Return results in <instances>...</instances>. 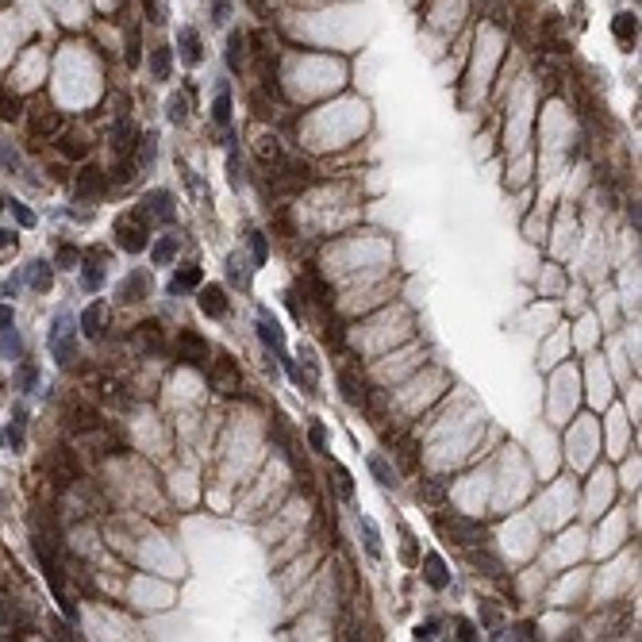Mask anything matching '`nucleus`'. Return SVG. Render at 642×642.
<instances>
[{
    "label": "nucleus",
    "mask_w": 642,
    "mask_h": 642,
    "mask_svg": "<svg viewBox=\"0 0 642 642\" xmlns=\"http://www.w3.org/2000/svg\"><path fill=\"white\" fill-rule=\"evenodd\" d=\"M265 181H270V193L273 196H292V193H300L304 185L311 181V169L304 166V162H273V166H265Z\"/></svg>",
    "instance_id": "obj_1"
},
{
    "label": "nucleus",
    "mask_w": 642,
    "mask_h": 642,
    "mask_svg": "<svg viewBox=\"0 0 642 642\" xmlns=\"http://www.w3.org/2000/svg\"><path fill=\"white\" fill-rule=\"evenodd\" d=\"M435 527L457 546L485 543V527L477 523V519H469V516H457V512H450V516H435Z\"/></svg>",
    "instance_id": "obj_2"
},
{
    "label": "nucleus",
    "mask_w": 642,
    "mask_h": 642,
    "mask_svg": "<svg viewBox=\"0 0 642 642\" xmlns=\"http://www.w3.org/2000/svg\"><path fill=\"white\" fill-rule=\"evenodd\" d=\"M139 219V224H174V193H166V189H154V193H146L143 200L135 204V212H131Z\"/></svg>",
    "instance_id": "obj_3"
},
{
    "label": "nucleus",
    "mask_w": 642,
    "mask_h": 642,
    "mask_svg": "<svg viewBox=\"0 0 642 642\" xmlns=\"http://www.w3.org/2000/svg\"><path fill=\"white\" fill-rule=\"evenodd\" d=\"M73 335H78V327H73V320L69 316H58L54 320V327H50V354H54V361L58 366H73Z\"/></svg>",
    "instance_id": "obj_4"
},
{
    "label": "nucleus",
    "mask_w": 642,
    "mask_h": 642,
    "mask_svg": "<svg viewBox=\"0 0 642 642\" xmlns=\"http://www.w3.org/2000/svg\"><path fill=\"white\" fill-rule=\"evenodd\" d=\"M174 350H177V358L185 361V366H196V370H204L208 366V342L200 339L196 331H177Z\"/></svg>",
    "instance_id": "obj_5"
},
{
    "label": "nucleus",
    "mask_w": 642,
    "mask_h": 642,
    "mask_svg": "<svg viewBox=\"0 0 642 642\" xmlns=\"http://www.w3.org/2000/svg\"><path fill=\"white\" fill-rule=\"evenodd\" d=\"M131 346H135L139 354H146V358H158V354H166V335H162V327H158L154 320L139 323L135 335H131Z\"/></svg>",
    "instance_id": "obj_6"
},
{
    "label": "nucleus",
    "mask_w": 642,
    "mask_h": 642,
    "mask_svg": "<svg viewBox=\"0 0 642 642\" xmlns=\"http://www.w3.org/2000/svg\"><path fill=\"white\" fill-rule=\"evenodd\" d=\"M50 477H54V485H73L81 477V466H78V457H73V450L69 447H58V450H50Z\"/></svg>",
    "instance_id": "obj_7"
},
{
    "label": "nucleus",
    "mask_w": 642,
    "mask_h": 642,
    "mask_svg": "<svg viewBox=\"0 0 642 642\" xmlns=\"http://www.w3.org/2000/svg\"><path fill=\"white\" fill-rule=\"evenodd\" d=\"M146 231H150V227L139 224L135 215H123V219H116V243H119V250L139 254V250L146 246Z\"/></svg>",
    "instance_id": "obj_8"
},
{
    "label": "nucleus",
    "mask_w": 642,
    "mask_h": 642,
    "mask_svg": "<svg viewBox=\"0 0 642 642\" xmlns=\"http://www.w3.org/2000/svg\"><path fill=\"white\" fill-rule=\"evenodd\" d=\"M69 431H78V435H97V431H104V419H100V412L93 408V404H69Z\"/></svg>",
    "instance_id": "obj_9"
},
{
    "label": "nucleus",
    "mask_w": 642,
    "mask_h": 642,
    "mask_svg": "<svg viewBox=\"0 0 642 642\" xmlns=\"http://www.w3.org/2000/svg\"><path fill=\"white\" fill-rule=\"evenodd\" d=\"M27 131H31V139L58 135L62 131V112H54V108H35V112H27Z\"/></svg>",
    "instance_id": "obj_10"
},
{
    "label": "nucleus",
    "mask_w": 642,
    "mask_h": 642,
    "mask_svg": "<svg viewBox=\"0 0 642 642\" xmlns=\"http://www.w3.org/2000/svg\"><path fill=\"white\" fill-rule=\"evenodd\" d=\"M104 189H108L104 169L85 166V169L78 174V200H100V196H104Z\"/></svg>",
    "instance_id": "obj_11"
},
{
    "label": "nucleus",
    "mask_w": 642,
    "mask_h": 642,
    "mask_svg": "<svg viewBox=\"0 0 642 642\" xmlns=\"http://www.w3.org/2000/svg\"><path fill=\"white\" fill-rule=\"evenodd\" d=\"M339 389H342V400L350 404V408H366V396H370V389H366V377L354 370H342L339 373Z\"/></svg>",
    "instance_id": "obj_12"
},
{
    "label": "nucleus",
    "mask_w": 642,
    "mask_h": 642,
    "mask_svg": "<svg viewBox=\"0 0 642 642\" xmlns=\"http://www.w3.org/2000/svg\"><path fill=\"white\" fill-rule=\"evenodd\" d=\"M239 366H235V358H215L212 361V389L215 392H235L239 389Z\"/></svg>",
    "instance_id": "obj_13"
},
{
    "label": "nucleus",
    "mask_w": 642,
    "mask_h": 642,
    "mask_svg": "<svg viewBox=\"0 0 642 642\" xmlns=\"http://www.w3.org/2000/svg\"><path fill=\"white\" fill-rule=\"evenodd\" d=\"M196 304H200V311H204V316H212V320L227 316V292H224V285H204V289L196 292Z\"/></svg>",
    "instance_id": "obj_14"
},
{
    "label": "nucleus",
    "mask_w": 642,
    "mask_h": 642,
    "mask_svg": "<svg viewBox=\"0 0 642 642\" xmlns=\"http://www.w3.org/2000/svg\"><path fill=\"white\" fill-rule=\"evenodd\" d=\"M258 339L265 342V346H270L273 354H277V358H281L285 354V339H281V327H277V320H273L270 311H258Z\"/></svg>",
    "instance_id": "obj_15"
},
{
    "label": "nucleus",
    "mask_w": 642,
    "mask_h": 642,
    "mask_svg": "<svg viewBox=\"0 0 642 642\" xmlns=\"http://www.w3.org/2000/svg\"><path fill=\"white\" fill-rule=\"evenodd\" d=\"M139 135H135V127L127 123L123 116L112 123V150H116V158H131V150H135Z\"/></svg>",
    "instance_id": "obj_16"
},
{
    "label": "nucleus",
    "mask_w": 642,
    "mask_h": 642,
    "mask_svg": "<svg viewBox=\"0 0 642 642\" xmlns=\"http://www.w3.org/2000/svg\"><path fill=\"white\" fill-rule=\"evenodd\" d=\"M81 335H85V339H100V335H104V304H88L85 311H81V327H78Z\"/></svg>",
    "instance_id": "obj_17"
},
{
    "label": "nucleus",
    "mask_w": 642,
    "mask_h": 642,
    "mask_svg": "<svg viewBox=\"0 0 642 642\" xmlns=\"http://www.w3.org/2000/svg\"><path fill=\"white\" fill-rule=\"evenodd\" d=\"M469 565H473V569H481L488 581H504V562H500V558H492L488 550H469Z\"/></svg>",
    "instance_id": "obj_18"
},
{
    "label": "nucleus",
    "mask_w": 642,
    "mask_h": 642,
    "mask_svg": "<svg viewBox=\"0 0 642 642\" xmlns=\"http://www.w3.org/2000/svg\"><path fill=\"white\" fill-rule=\"evenodd\" d=\"M23 423H27V412L16 408L12 412V423L0 431V442H4L8 450H23Z\"/></svg>",
    "instance_id": "obj_19"
},
{
    "label": "nucleus",
    "mask_w": 642,
    "mask_h": 642,
    "mask_svg": "<svg viewBox=\"0 0 642 642\" xmlns=\"http://www.w3.org/2000/svg\"><path fill=\"white\" fill-rule=\"evenodd\" d=\"M423 581H427L431 588H447V584H450L447 562H442L438 554H427V558H423Z\"/></svg>",
    "instance_id": "obj_20"
},
{
    "label": "nucleus",
    "mask_w": 642,
    "mask_h": 642,
    "mask_svg": "<svg viewBox=\"0 0 642 642\" xmlns=\"http://www.w3.org/2000/svg\"><path fill=\"white\" fill-rule=\"evenodd\" d=\"M419 500H427V504H442L447 500V492H450V481L447 477H427V481H419Z\"/></svg>",
    "instance_id": "obj_21"
},
{
    "label": "nucleus",
    "mask_w": 642,
    "mask_h": 642,
    "mask_svg": "<svg viewBox=\"0 0 642 642\" xmlns=\"http://www.w3.org/2000/svg\"><path fill=\"white\" fill-rule=\"evenodd\" d=\"M304 289H311V292H316V296H311V300H316V304H320V308H331V304H335V289H331V285H323L320 281V277H316V273H304Z\"/></svg>",
    "instance_id": "obj_22"
},
{
    "label": "nucleus",
    "mask_w": 642,
    "mask_h": 642,
    "mask_svg": "<svg viewBox=\"0 0 642 642\" xmlns=\"http://www.w3.org/2000/svg\"><path fill=\"white\" fill-rule=\"evenodd\" d=\"M100 281H104V265L97 262V258H81V289L85 292H97L100 289Z\"/></svg>",
    "instance_id": "obj_23"
},
{
    "label": "nucleus",
    "mask_w": 642,
    "mask_h": 642,
    "mask_svg": "<svg viewBox=\"0 0 642 642\" xmlns=\"http://www.w3.org/2000/svg\"><path fill=\"white\" fill-rule=\"evenodd\" d=\"M200 281H204L200 265H185V270H177V277L169 281V296H174V292H185V289H196Z\"/></svg>",
    "instance_id": "obj_24"
},
{
    "label": "nucleus",
    "mask_w": 642,
    "mask_h": 642,
    "mask_svg": "<svg viewBox=\"0 0 642 642\" xmlns=\"http://www.w3.org/2000/svg\"><path fill=\"white\" fill-rule=\"evenodd\" d=\"M177 250H181V239L177 235H162L154 243V265H169L177 258Z\"/></svg>",
    "instance_id": "obj_25"
},
{
    "label": "nucleus",
    "mask_w": 642,
    "mask_h": 642,
    "mask_svg": "<svg viewBox=\"0 0 642 642\" xmlns=\"http://www.w3.org/2000/svg\"><path fill=\"white\" fill-rule=\"evenodd\" d=\"M358 527H361V546H366V554H370V558H381V531H377V523L361 516Z\"/></svg>",
    "instance_id": "obj_26"
},
{
    "label": "nucleus",
    "mask_w": 642,
    "mask_h": 642,
    "mask_svg": "<svg viewBox=\"0 0 642 642\" xmlns=\"http://www.w3.org/2000/svg\"><path fill=\"white\" fill-rule=\"evenodd\" d=\"M212 119H215V127H224V131H231V93H227V88H219V93H215Z\"/></svg>",
    "instance_id": "obj_27"
},
{
    "label": "nucleus",
    "mask_w": 642,
    "mask_h": 642,
    "mask_svg": "<svg viewBox=\"0 0 642 642\" xmlns=\"http://www.w3.org/2000/svg\"><path fill=\"white\" fill-rule=\"evenodd\" d=\"M254 154H258V162H262V166H273V162H281V146H277V139H273V135H262L258 143H254Z\"/></svg>",
    "instance_id": "obj_28"
},
{
    "label": "nucleus",
    "mask_w": 642,
    "mask_h": 642,
    "mask_svg": "<svg viewBox=\"0 0 642 642\" xmlns=\"http://www.w3.org/2000/svg\"><path fill=\"white\" fill-rule=\"evenodd\" d=\"M612 31H615V39L631 43L634 35H639V20H634V12H619V16L612 20Z\"/></svg>",
    "instance_id": "obj_29"
},
{
    "label": "nucleus",
    "mask_w": 642,
    "mask_h": 642,
    "mask_svg": "<svg viewBox=\"0 0 642 642\" xmlns=\"http://www.w3.org/2000/svg\"><path fill=\"white\" fill-rule=\"evenodd\" d=\"M146 292H150V277L146 273H131L123 281V300H143Z\"/></svg>",
    "instance_id": "obj_30"
},
{
    "label": "nucleus",
    "mask_w": 642,
    "mask_h": 642,
    "mask_svg": "<svg viewBox=\"0 0 642 642\" xmlns=\"http://www.w3.org/2000/svg\"><path fill=\"white\" fill-rule=\"evenodd\" d=\"M396 442V457H400V469H408V473H416L419 469V457H416V442L412 438H392Z\"/></svg>",
    "instance_id": "obj_31"
},
{
    "label": "nucleus",
    "mask_w": 642,
    "mask_h": 642,
    "mask_svg": "<svg viewBox=\"0 0 642 642\" xmlns=\"http://www.w3.org/2000/svg\"><path fill=\"white\" fill-rule=\"evenodd\" d=\"M169 54H174L169 47H154V50H150V73H154V81H166L169 78Z\"/></svg>",
    "instance_id": "obj_32"
},
{
    "label": "nucleus",
    "mask_w": 642,
    "mask_h": 642,
    "mask_svg": "<svg viewBox=\"0 0 642 642\" xmlns=\"http://www.w3.org/2000/svg\"><path fill=\"white\" fill-rule=\"evenodd\" d=\"M181 58H185V66H196V62H200V39H196L193 27L181 31Z\"/></svg>",
    "instance_id": "obj_33"
},
{
    "label": "nucleus",
    "mask_w": 642,
    "mask_h": 642,
    "mask_svg": "<svg viewBox=\"0 0 642 642\" xmlns=\"http://www.w3.org/2000/svg\"><path fill=\"white\" fill-rule=\"evenodd\" d=\"M370 473L377 477V485H385V488H392V485H396V473L389 469V462H385L381 454H373V457H370Z\"/></svg>",
    "instance_id": "obj_34"
},
{
    "label": "nucleus",
    "mask_w": 642,
    "mask_h": 642,
    "mask_svg": "<svg viewBox=\"0 0 642 642\" xmlns=\"http://www.w3.org/2000/svg\"><path fill=\"white\" fill-rule=\"evenodd\" d=\"M50 262H31V289L35 292H50Z\"/></svg>",
    "instance_id": "obj_35"
},
{
    "label": "nucleus",
    "mask_w": 642,
    "mask_h": 642,
    "mask_svg": "<svg viewBox=\"0 0 642 642\" xmlns=\"http://www.w3.org/2000/svg\"><path fill=\"white\" fill-rule=\"evenodd\" d=\"M0 354H4V358H20L23 354V339L12 331V327L8 331H0Z\"/></svg>",
    "instance_id": "obj_36"
},
{
    "label": "nucleus",
    "mask_w": 642,
    "mask_h": 642,
    "mask_svg": "<svg viewBox=\"0 0 642 642\" xmlns=\"http://www.w3.org/2000/svg\"><path fill=\"white\" fill-rule=\"evenodd\" d=\"M58 150H62V158H69V162H78V158H85V150H88V143H81V139H58Z\"/></svg>",
    "instance_id": "obj_37"
},
{
    "label": "nucleus",
    "mask_w": 642,
    "mask_h": 642,
    "mask_svg": "<svg viewBox=\"0 0 642 642\" xmlns=\"http://www.w3.org/2000/svg\"><path fill=\"white\" fill-rule=\"evenodd\" d=\"M139 143H143V146H139V162H135V166L150 169V166H154V150H158V135H146V139H139Z\"/></svg>",
    "instance_id": "obj_38"
},
{
    "label": "nucleus",
    "mask_w": 642,
    "mask_h": 642,
    "mask_svg": "<svg viewBox=\"0 0 642 642\" xmlns=\"http://www.w3.org/2000/svg\"><path fill=\"white\" fill-rule=\"evenodd\" d=\"M166 116L174 119V123H185V116H189V104H185V97H181V93H174V97L166 100Z\"/></svg>",
    "instance_id": "obj_39"
},
{
    "label": "nucleus",
    "mask_w": 642,
    "mask_h": 642,
    "mask_svg": "<svg viewBox=\"0 0 642 642\" xmlns=\"http://www.w3.org/2000/svg\"><path fill=\"white\" fill-rule=\"evenodd\" d=\"M20 112H23L20 100L12 97L8 88H0V116H4V119H20Z\"/></svg>",
    "instance_id": "obj_40"
},
{
    "label": "nucleus",
    "mask_w": 642,
    "mask_h": 642,
    "mask_svg": "<svg viewBox=\"0 0 642 642\" xmlns=\"http://www.w3.org/2000/svg\"><path fill=\"white\" fill-rule=\"evenodd\" d=\"M335 485H339V497L342 500H354V477H350V469L335 466Z\"/></svg>",
    "instance_id": "obj_41"
},
{
    "label": "nucleus",
    "mask_w": 642,
    "mask_h": 642,
    "mask_svg": "<svg viewBox=\"0 0 642 642\" xmlns=\"http://www.w3.org/2000/svg\"><path fill=\"white\" fill-rule=\"evenodd\" d=\"M250 254H254V265H265L270 246H265V235L262 231H250Z\"/></svg>",
    "instance_id": "obj_42"
},
{
    "label": "nucleus",
    "mask_w": 642,
    "mask_h": 642,
    "mask_svg": "<svg viewBox=\"0 0 642 642\" xmlns=\"http://www.w3.org/2000/svg\"><path fill=\"white\" fill-rule=\"evenodd\" d=\"M227 66L243 69V35H231V39H227Z\"/></svg>",
    "instance_id": "obj_43"
},
{
    "label": "nucleus",
    "mask_w": 642,
    "mask_h": 642,
    "mask_svg": "<svg viewBox=\"0 0 642 642\" xmlns=\"http://www.w3.org/2000/svg\"><path fill=\"white\" fill-rule=\"evenodd\" d=\"M131 177H135V162H131V158H119V166L112 169V185H127Z\"/></svg>",
    "instance_id": "obj_44"
},
{
    "label": "nucleus",
    "mask_w": 642,
    "mask_h": 642,
    "mask_svg": "<svg viewBox=\"0 0 642 642\" xmlns=\"http://www.w3.org/2000/svg\"><path fill=\"white\" fill-rule=\"evenodd\" d=\"M54 265H62V270H73V265H81V250H73V246H58V258H54Z\"/></svg>",
    "instance_id": "obj_45"
},
{
    "label": "nucleus",
    "mask_w": 642,
    "mask_h": 642,
    "mask_svg": "<svg viewBox=\"0 0 642 642\" xmlns=\"http://www.w3.org/2000/svg\"><path fill=\"white\" fill-rule=\"evenodd\" d=\"M227 277H231L239 289H246V285H250V277H246V265L239 262V258H231V262H227Z\"/></svg>",
    "instance_id": "obj_46"
},
{
    "label": "nucleus",
    "mask_w": 642,
    "mask_h": 642,
    "mask_svg": "<svg viewBox=\"0 0 642 642\" xmlns=\"http://www.w3.org/2000/svg\"><path fill=\"white\" fill-rule=\"evenodd\" d=\"M308 442H311V450H316V454H327V431H323L320 423L308 431Z\"/></svg>",
    "instance_id": "obj_47"
},
{
    "label": "nucleus",
    "mask_w": 642,
    "mask_h": 642,
    "mask_svg": "<svg viewBox=\"0 0 642 642\" xmlns=\"http://www.w3.org/2000/svg\"><path fill=\"white\" fill-rule=\"evenodd\" d=\"M0 162H4V166H8V169H12V174H16V177L23 174V162H20V158H16V154H12V150H8V146H4V143H0Z\"/></svg>",
    "instance_id": "obj_48"
},
{
    "label": "nucleus",
    "mask_w": 642,
    "mask_h": 642,
    "mask_svg": "<svg viewBox=\"0 0 642 642\" xmlns=\"http://www.w3.org/2000/svg\"><path fill=\"white\" fill-rule=\"evenodd\" d=\"M323 335L331 339V346H339V342H342V323H339V320H331V327H323Z\"/></svg>",
    "instance_id": "obj_49"
},
{
    "label": "nucleus",
    "mask_w": 642,
    "mask_h": 642,
    "mask_svg": "<svg viewBox=\"0 0 642 642\" xmlns=\"http://www.w3.org/2000/svg\"><path fill=\"white\" fill-rule=\"evenodd\" d=\"M457 639H477V627H473V623H469V619H457Z\"/></svg>",
    "instance_id": "obj_50"
},
{
    "label": "nucleus",
    "mask_w": 642,
    "mask_h": 642,
    "mask_svg": "<svg viewBox=\"0 0 642 642\" xmlns=\"http://www.w3.org/2000/svg\"><path fill=\"white\" fill-rule=\"evenodd\" d=\"M12 212H16V219H20V224H23V227H31V224H35V212H31V208H23V204H16V208H12Z\"/></svg>",
    "instance_id": "obj_51"
},
{
    "label": "nucleus",
    "mask_w": 642,
    "mask_h": 642,
    "mask_svg": "<svg viewBox=\"0 0 642 642\" xmlns=\"http://www.w3.org/2000/svg\"><path fill=\"white\" fill-rule=\"evenodd\" d=\"M481 619H485V627L500 631V612H497V608H485V612H481Z\"/></svg>",
    "instance_id": "obj_52"
},
{
    "label": "nucleus",
    "mask_w": 642,
    "mask_h": 642,
    "mask_svg": "<svg viewBox=\"0 0 642 642\" xmlns=\"http://www.w3.org/2000/svg\"><path fill=\"white\" fill-rule=\"evenodd\" d=\"M35 377H39V373H35V366H23V392L35 389Z\"/></svg>",
    "instance_id": "obj_53"
},
{
    "label": "nucleus",
    "mask_w": 642,
    "mask_h": 642,
    "mask_svg": "<svg viewBox=\"0 0 642 642\" xmlns=\"http://www.w3.org/2000/svg\"><path fill=\"white\" fill-rule=\"evenodd\" d=\"M12 320H16V316H12V308H8V304H0V331H8Z\"/></svg>",
    "instance_id": "obj_54"
},
{
    "label": "nucleus",
    "mask_w": 642,
    "mask_h": 642,
    "mask_svg": "<svg viewBox=\"0 0 642 642\" xmlns=\"http://www.w3.org/2000/svg\"><path fill=\"white\" fill-rule=\"evenodd\" d=\"M438 631V623H423V627H416V639H435Z\"/></svg>",
    "instance_id": "obj_55"
},
{
    "label": "nucleus",
    "mask_w": 642,
    "mask_h": 642,
    "mask_svg": "<svg viewBox=\"0 0 642 642\" xmlns=\"http://www.w3.org/2000/svg\"><path fill=\"white\" fill-rule=\"evenodd\" d=\"M400 558H404V562H408V565H416V562H419V554H416V546H412V543H404V550H400Z\"/></svg>",
    "instance_id": "obj_56"
},
{
    "label": "nucleus",
    "mask_w": 642,
    "mask_h": 642,
    "mask_svg": "<svg viewBox=\"0 0 642 642\" xmlns=\"http://www.w3.org/2000/svg\"><path fill=\"white\" fill-rule=\"evenodd\" d=\"M8 623H12V608L0 600V631H8Z\"/></svg>",
    "instance_id": "obj_57"
},
{
    "label": "nucleus",
    "mask_w": 642,
    "mask_h": 642,
    "mask_svg": "<svg viewBox=\"0 0 642 642\" xmlns=\"http://www.w3.org/2000/svg\"><path fill=\"white\" fill-rule=\"evenodd\" d=\"M12 243H16V235H12V231H4V227H0V250H4V246H12Z\"/></svg>",
    "instance_id": "obj_58"
},
{
    "label": "nucleus",
    "mask_w": 642,
    "mask_h": 642,
    "mask_svg": "<svg viewBox=\"0 0 642 642\" xmlns=\"http://www.w3.org/2000/svg\"><path fill=\"white\" fill-rule=\"evenodd\" d=\"M212 16H215V23H224V20H227V4H215Z\"/></svg>",
    "instance_id": "obj_59"
},
{
    "label": "nucleus",
    "mask_w": 642,
    "mask_h": 642,
    "mask_svg": "<svg viewBox=\"0 0 642 642\" xmlns=\"http://www.w3.org/2000/svg\"><path fill=\"white\" fill-rule=\"evenodd\" d=\"M4 204H8V200H4V193H0V212H4Z\"/></svg>",
    "instance_id": "obj_60"
}]
</instances>
